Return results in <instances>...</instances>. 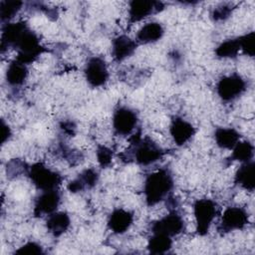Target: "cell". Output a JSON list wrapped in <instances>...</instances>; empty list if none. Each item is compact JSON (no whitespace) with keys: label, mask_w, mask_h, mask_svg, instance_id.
<instances>
[{"label":"cell","mask_w":255,"mask_h":255,"mask_svg":"<svg viewBox=\"0 0 255 255\" xmlns=\"http://www.w3.org/2000/svg\"><path fill=\"white\" fill-rule=\"evenodd\" d=\"M172 187L173 179L167 169H159L149 174L145 179L143 187L147 205L152 206L164 199Z\"/></svg>","instance_id":"obj_1"},{"label":"cell","mask_w":255,"mask_h":255,"mask_svg":"<svg viewBox=\"0 0 255 255\" xmlns=\"http://www.w3.org/2000/svg\"><path fill=\"white\" fill-rule=\"evenodd\" d=\"M131 144L133 147V158L138 164L148 165L157 161L163 155V150L148 137L141 139L140 133L131 136Z\"/></svg>","instance_id":"obj_2"},{"label":"cell","mask_w":255,"mask_h":255,"mask_svg":"<svg viewBox=\"0 0 255 255\" xmlns=\"http://www.w3.org/2000/svg\"><path fill=\"white\" fill-rule=\"evenodd\" d=\"M17 50L16 60L28 65L43 52V47L35 33L28 28L22 33L13 46Z\"/></svg>","instance_id":"obj_3"},{"label":"cell","mask_w":255,"mask_h":255,"mask_svg":"<svg viewBox=\"0 0 255 255\" xmlns=\"http://www.w3.org/2000/svg\"><path fill=\"white\" fill-rule=\"evenodd\" d=\"M28 175L32 183L42 191L57 189L62 182V176L42 162H37L29 167Z\"/></svg>","instance_id":"obj_4"},{"label":"cell","mask_w":255,"mask_h":255,"mask_svg":"<svg viewBox=\"0 0 255 255\" xmlns=\"http://www.w3.org/2000/svg\"><path fill=\"white\" fill-rule=\"evenodd\" d=\"M193 213L196 222V231L199 235H205L213 222L217 207L210 199H197L193 204Z\"/></svg>","instance_id":"obj_5"},{"label":"cell","mask_w":255,"mask_h":255,"mask_svg":"<svg viewBox=\"0 0 255 255\" xmlns=\"http://www.w3.org/2000/svg\"><path fill=\"white\" fill-rule=\"evenodd\" d=\"M218 96L225 102L238 98L246 90V82L237 74L221 78L216 86Z\"/></svg>","instance_id":"obj_6"},{"label":"cell","mask_w":255,"mask_h":255,"mask_svg":"<svg viewBox=\"0 0 255 255\" xmlns=\"http://www.w3.org/2000/svg\"><path fill=\"white\" fill-rule=\"evenodd\" d=\"M248 223L247 212L238 206H230L223 212L218 231L227 233L233 230L242 229Z\"/></svg>","instance_id":"obj_7"},{"label":"cell","mask_w":255,"mask_h":255,"mask_svg":"<svg viewBox=\"0 0 255 255\" xmlns=\"http://www.w3.org/2000/svg\"><path fill=\"white\" fill-rule=\"evenodd\" d=\"M85 76L92 87H101L105 85L109 78L106 62L100 57L90 58L85 67Z\"/></svg>","instance_id":"obj_8"},{"label":"cell","mask_w":255,"mask_h":255,"mask_svg":"<svg viewBox=\"0 0 255 255\" xmlns=\"http://www.w3.org/2000/svg\"><path fill=\"white\" fill-rule=\"evenodd\" d=\"M183 229L184 221L176 211L169 212L167 215L155 221L151 226L152 233H161L169 237L181 233Z\"/></svg>","instance_id":"obj_9"},{"label":"cell","mask_w":255,"mask_h":255,"mask_svg":"<svg viewBox=\"0 0 255 255\" xmlns=\"http://www.w3.org/2000/svg\"><path fill=\"white\" fill-rule=\"evenodd\" d=\"M137 117L133 111L128 108L121 107L114 113L113 127L118 134L128 135L135 128Z\"/></svg>","instance_id":"obj_10"},{"label":"cell","mask_w":255,"mask_h":255,"mask_svg":"<svg viewBox=\"0 0 255 255\" xmlns=\"http://www.w3.org/2000/svg\"><path fill=\"white\" fill-rule=\"evenodd\" d=\"M163 9V4L159 1L133 0L129 3L128 16L131 23L138 22L145 17L157 13Z\"/></svg>","instance_id":"obj_11"},{"label":"cell","mask_w":255,"mask_h":255,"mask_svg":"<svg viewBox=\"0 0 255 255\" xmlns=\"http://www.w3.org/2000/svg\"><path fill=\"white\" fill-rule=\"evenodd\" d=\"M61 201L60 193L57 189L42 191L40 196L37 198L35 207H34V214L36 216L42 215H50L56 211Z\"/></svg>","instance_id":"obj_12"},{"label":"cell","mask_w":255,"mask_h":255,"mask_svg":"<svg viewBox=\"0 0 255 255\" xmlns=\"http://www.w3.org/2000/svg\"><path fill=\"white\" fill-rule=\"evenodd\" d=\"M170 134L177 145L186 143L195 133L193 126L181 118H174L169 128Z\"/></svg>","instance_id":"obj_13"},{"label":"cell","mask_w":255,"mask_h":255,"mask_svg":"<svg viewBox=\"0 0 255 255\" xmlns=\"http://www.w3.org/2000/svg\"><path fill=\"white\" fill-rule=\"evenodd\" d=\"M133 221V214L128 211L122 208L115 209L108 220V226L109 228L117 233V234H123L130 227Z\"/></svg>","instance_id":"obj_14"},{"label":"cell","mask_w":255,"mask_h":255,"mask_svg":"<svg viewBox=\"0 0 255 255\" xmlns=\"http://www.w3.org/2000/svg\"><path fill=\"white\" fill-rule=\"evenodd\" d=\"M136 43L126 35H121L113 40L112 54L116 61L120 62L129 57L135 50Z\"/></svg>","instance_id":"obj_15"},{"label":"cell","mask_w":255,"mask_h":255,"mask_svg":"<svg viewBox=\"0 0 255 255\" xmlns=\"http://www.w3.org/2000/svg\"><path fill=\"white\" fill-rule=\"evenodd\" d=\"M235 183L246 190L253 191L255 186V164L254 162H244L235 174Z\"/></svg>","instance_id":"obj_16"},{"label":"cell","mask_w":255,"mask_h":255,"mask_svg":"<svg viewBox=\"0 0 255 255\" xmlns=\"http://www.w3.org/2000/svg\"><path fill=\"white\" fill-rule=\"evenodd\" d=\"M71 220L69 215L66 212H54L49 215L46 226L50 233H52L55 237L61 236L65 233L70 227Z\"/></svg>","instance_id":"obj_17"},{"label":"cell","mask_w":255,"mask_h":255,"mask_svg":"<svg viewBox=\"0 0 255 255\" xmlns=\"http://www.w3.org/2000/svg\"><path fill=\"white\" fill-rule=\"evenodd\" d=\"M98 179V172L93 168H89L84 170L81 174H79V176L76 179L72 180L68 184V189L71 192H78L86 188H92L97 184Z\"/></svg>","instance_id":"obj_18"},{"label":"cell","mask_w":255,"mask_h":255,"mask_svg":"<svg viewBox=\"0 0 255 255\" xmlns=\"http://www.w3.org/2000/svg\"><path fill=\"white\" fill-rule=\"evenodd\" d=\"M27 76L28 69L26 64L15 59L8 65L6 71V82L10 86L15 87L22 85L25 82Z\"/></svg>","instance_id":"obj_19"},{"label":"cell","mask_w":255,"mask_h":255,"mask_svg":"<svg viewBox=\"0 0 255 255\" xmlns=\"http://www.w3.org/2000/svg\"><path fill=\"white\" fill-rule=\"evenodd\" d=\"M163 35V28L157 22H150L143 25L136 34V40L140 43L147 44L158 41Z\"/></svg>","instance_id":"obj_20"},{"label":"cell","mask_w":255,"mask_h":255,"mask_svg":"<svg viewBox=\"0 0 255 255\" xmlns=\"http://www.w3.org/2000/svg\"><path fill=\"white\" fill-rule=\"evenodd\" d=\"M215 141L221 148L232 149L239 141L240 134L231 128H218L214 133Z\"/></svg>","instance_id":"obj_21"},{"label":"cell","mask_w":255,"mask_h":255,"mask_svg":"<svg viewBox=\"0 0 255 255\" xmlns=\"http://www.w3.org/2000/svg\"><path fill=\"white\" fill-rule=\"evenodd\" d=\"M171 237L161 233H153V236L148 240L147 249L151 254H163L171 248Z\"/></svg>","instance_id":"obj_22"},{"label":"cell","mask_w":255,"mask_h":255,"mask_svg":"<svg viewBox=\"0 0 255 255\" xmlns=\"http://www.w3.org/2000/svg\"><path fill=\"white\" fill-rule=\"evenodd\" d=\"M232 154L230 160H238L241 162L251 161L254 154V146L249 141H238L232 148Z\"/></svg>","instance_id":"obj_23"},{"label":"cell","mask_w":255,"mask_h":255,"mask_svg":"<svg viewBox=\"0 0 255 255\" xmlns=\"http://www.w3.org/2000/svg\"><path fill=\"white\" fill-rule=\"evenodd\" d=\"M240 50V44L239 39H229L224 42H222L217 49L215 50V53L220 58H233L235 57Z\"/></svg>","instance_id":"obj_24"},{"label":"cell","mask_w":255,"mask_h":255,"mask_svg":"<svg viewBox=\"0 0 255 255\" xmlns=\"http://www.w3.org/2000/svg\"><path fill=\"white\" fill-rule=\"evenodd\" d=\"M21 1H1L0 3V17L2 22L9 21L18 13L22 7Z\"/></svg>","instance_id":"obj_25"},{"label":"cell","mask_w":255,"mask_h":255,"mask_svg":"<svg viewBox=\"0 0 255 255\" xmlns=\"http://www.w3.org/2000/svg\"><path fill=\"white\" fill-rule=\"evenodd\" d=\"M239 39L240 49L244 52V54L253 57L255 53V34L254 32H250Z\"/></svg>","instance_id":"obj_26"},{"label":"cell","mask_w":255,"mask_h":255,"mask_svg":"<svg viewBox=\"0 0 255 255\" xmlns=\"http://www.w3.org/2000/svg\"><path fill=\"white\" fill-rule=\"evenodd\" d=\"M16 254H27V255H38V254H43V248L40 244L36 242H27L23 246H21L19 249L15 251Z\"/></svg>","instance_id":"obj_27"},{"label":"cell","mask_w":255,"mask_h":255,"mask_svg":"<svg viewBox=\"0 0 255 255\" xmlns=\"http://www.w3.org/2000/svg\"><path fill=\"white\" fill-rule=\"evenodd\" d=\"M112 156H113V153L109 147H107L105 145H100L98 147L97 158H98V161L101 166H103V167L108 166L112 162Z\"/></svg>","instance_id":"obj_28"},{"label":"cell","mask_w":255,"mask_h":255,"mask_svg":"<svg viewBox=\"0 0 255 255\" xmlns=\"http://www.w3.org/2000/svg\"><path fill=\"white\" fill-rule=\"evenodd\" d=\"M232 11V8L228 5H222L214 9L212 13V17L214 20H224L226 19Z\"/></svg>","instance_id":"obj_29"},{"label":"cell","mask_w":255,"mask_h":255,"mask_svg":"<svg viewBox=\"0 0 255 255\" xmlns=\"http://www.w3.org/2000/svg\"><path fill=\"white\" fill-rule=\"evenodd\" d=\"M11 135V130L10 128L5 124L4 121H2V143H5L6 140H8V138Z\"/></svg>","instance_id":"obj_30"},{"label":"cell","mask_w":255,"mask_h":255,"mask_svg":"<svg viewBox=\"0 0 255 255\" xmlns=\"http://www.w3.org/2000/svg\"><path fill=\"white\" fill-rule=\"evenodd\" d=\"M62 128H63L66 132L72 133V132H73V129H74L75 128H73V124H72V123L68 122V123H65V124L62 126Z\"/></svg>","instance_id":"obj_31"}]
</instances>
